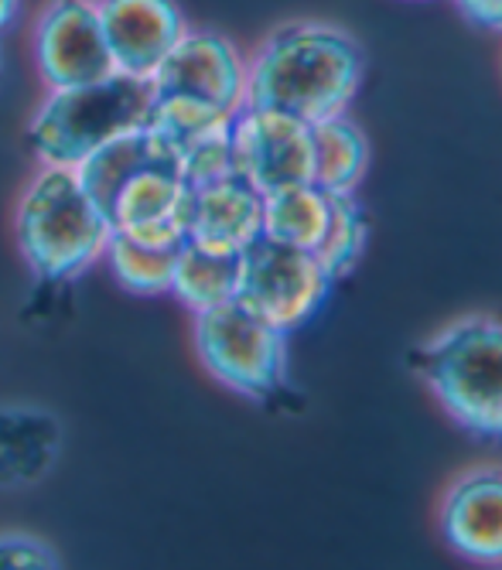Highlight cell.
Wrapping results in <instances>:
<instances>
[{"instance_id": "cell-1", "label": "cell", "mask_w": 502, "mask_h": 570, "mask_svg": "<svg viewBox=\"0 0 502 570\" xmlns=\"http://www.w3.org/2000/svg\"><path fill=\"white\" fill-rule=\"evenodd\" d=\"M366 72V48L348 28L318 18L284 21L246 48V107L318 124L353 114Z\"/></svg>"}, {"instance_id": "cell-2", "label": "cell", "mask_w": 502, "mask_h": 570, "mask_svg": "<svg viewBox=\"0 0 502 570\" xmlns=\"http://www.w3.org/2000/svg\"><path fill=\"white\" fill-rule=\"evenodd\" d=\"M14 246L24 267L48 281L69 284L99 267L114 236L104 213L76 168L35 165L14 202Z\"/></svg>"}, {"instance_id": "cell-3", "label": "cell", "mask_w": 502, "mask_h": 570, "mask_svg": "<svg viewBox=\"0 0 502 570\" xmlns=\"http://www.w3.org/2000/svg\"><path fill=\"white\" fill-rule=\"evenodd\" d=\"M411 370L459 431L502 444V315L472 311L444 322L414 348Z\"/></svg>"}, {"instance_id": "cell-4", "label": "cell", "mask_w": 502, "mask_h": 570, "mask_svg": "<svg viewBox=\"0 0 502 570\" xmlns=\"http://www.w3.org/2000/svg\"><path fill=\"white\" fill-rule=\"evenodd\" d=\"M150 110V82L110 72L107 79L45 89L28 117V147L35 165L79 168L110 140L140 130Z\"/></svg>"}, {"instance_id": "cell-5", "label": "cell", "mask_w": 502, "mask_h": 570, "mask_svg": "<svg viewBox=\"0 0 502 570\" xmlns=\"http://www.w3.org/2000/svg\"><path fill=\"white\" fill-rule=\"evenodd\" d=\"M191 348L213 383L246 400H270L291 376V335L239 301L191 315Z\"/></svg>"}, {"instance_id": "cell-6", "label": "cell", "mask_w": 502, "mask_h": 570, "mask_svg": "<svg viewBox=\"0 0 502 570\" xmlns=\"http://www.w3.org/2000/svg\"><path fill=\"white\" fill-rule=\"evenodd\" d=\"M332 274L308 249L257 239L246 253H239L236 301L284 335L312 325L332 301Z\"/></svg>"}, {"instance_id": "cell-7", "label": "cell", "mask_w": 502, "mask_h": 570, "mask_svg": "<svg viewBox=\"0 0 502 570\" xmlns=\"http://www.w3.org/2000/svg\"><path fill=\"white\" fill-rule=\"evenodd\" d=\"M28 48L45 89L82 86L114 72L96 0H45L31 21Z\"/></svg>"}, {"instance_id": "cell-8", "label": "cell", "mask_w": 502, "mask_h": 570, "mask_svg": "<svg viewBox=\"0 0 502 570\" xmlns=\"http://www.w3.org/2000/svg\"><path fill=\"white\" fill-rule=\"evenodd\" d=\"M155 96H188L226 114L246 107V48L223 28L188 24L150 76Z\"/></svg>"}, {"instance_id": "cell-9", "label": "cell", "mask_w": 502, "mask_h": 570, "mask_svg": "<svg viewBox=\"0 0 502 570\" xmlns=\"http://www.w3.org/2000/svg\"><path fill=\"white\" fill-rule=\"evenodd\" d=\"M441 543L479 570H502V464L475 461L455 472L434 509Z\"/></svg>"}, {"instance_id": "cell-10", "label": "cell", "mask_w": 502, "mask_h": 570, "mask_svg": "<svg viewBox=\"0 0 502 570\" xmlns=\"http://www.w3.org/2000/svg\"><path fill=\"white\" fill-rule=\"evenodd\" d=\"M233 175L260 195L312 181V124L267 107H243L229 127Z\"/></svg>"}, {"instance_id": "cell-11", "label": "cell", "mask_w": 502, "mask_h": 570, "mask_svg": "<svg viewBox=\"0 0 502 570\" xmlns=\"http://www.w3.org/2000/svg\"><path fill=\"white\" fill-rule=\"evenodd\" d=\"M114 72L144 79L158 72L175 41L191 24L178 0H96Z\"/></svg>"}, {"instance_id": "cell-12", "label": "cell", "mask_w": 502, "mask_h": 570, "mask_svg": "<svg viewBox=\"0 0 502 570\" xmlns=\"http://www.w3.org/2000/svg\"><path fill=\"white\" fill-rule=\"evenodd\" d=\"M188 191L171 165H150L114 195L110 226L144 246L178 249L188 243Z\"/></svg>"}, {"instance_id": "cell-13", "label": "cell", "mask_w": 502, "mask_h": 570, "mask_svg": "<svg viewBox=\"0 0 502 570\" xmlns=\"http://www.w3.org/2000/svg\"><path fill=\"white\" fill-rule=\"evenodd\" d=\"M264 233V195L239 175L188 191V243L219 253H246Z\"/></svg>"}, {"instance_id": "cell-14", "label": "cell", "mask_w": 502, "mask_h": 570, "mask_svg": "<svg viewBox=\"0 0 502 570\" xmlns=\"http://www.w3.org/2000/svg\"><path fill=\"white\" fill-rule=\"evenodd\" d=\"M62 454V424L41 406H0V489L21 492L52 475Z\"/></svg>"}, {"instance_id": "cell-15", "label": "cell", "mask_w": 502, "mask_h": 570, "mask_svg": "<svg viewBox=\"0 0 502 570\" xmlns=\"http://www.w3.org/2000/svg\"><path fill=\"white\" fill-rule=\"evenodd\" d=\"M373 168V140L353 114L312 124V185L332 198H356Z\"/></svg>"}, {"instance_id": "cell-16", "label": "cell", "mask_w": 502, "mask_h": 570, "mask_svg": "<svg viewBox=\"0 0 502 570\" xmlns=\"http://www.w3.org/2000/svg\"><path fill=\"white\" fill-rule=\"evenodd\" d=\"M236 287H239V256L195 243H185L175 253L168 297L178 301L188 315H203V311L236 301Z\"/></svg>"}, {"instance_id": "cell-17", "label": "cell", "mask_w": 502, "mask_h": 570, "mask_svg": "<svg viewBox=\"0 0 502 570\" xmlns=\"http://www.w3.org/2000/svg\"><path fill=\"white\" fill-rule=\"evenodd\" d=\"M150 165H171V168H175L168 147H165L155 134H150L147 127H140V130H130V134L110 140L107 147H99L96 154H89V158H86L76 171H79L86 191H89L99 205H104V213H107V209H110V202H114V195H117L134 175H140V171L150 168ZM175 171H178V168H175Z\"/></svg>"}, {"instance_id": "cell-18", "label": "cell", "mask_w": 502, "mask_h": 570, "mask_svg": "<svg viewBox=\"0 0 502 570\" xmlns=\"http://www.w3.org/2000/svg\"><path fill=\"white\" fill-rule=\"evenodd\" d=\"M332 205H335V198L325 195L312 181L267 191L264 195V233H260V239L315 253L325 229H328Z\"/></svg>"}, {"instance_id": "cell-19", "label": "cell", "mask_w": 502, "mask_h": 570, "mask_svg": "<svg viewBox=\"0 0 502 570\" xmlns=\"http://www.w3.org/2000/svg\"><path fill=\"white\" fill-rule=\"evenodd\" d=\"M236 114H226L209 102H198L188 96H155L150 92V110H147V130L155 134L178 168V161L198 144H209L216 137H226Z\"/></svg>"}, {"instance_id": "cell-20", "label": "cell", "mask_w": 502, "mask_h": 570, "mask_svg": "<svg viewBox=\"0 0 502 570\" xmlns=\"http://www.w3.org/2000/svg\"><path fill=\"white\" fill-rule=\"evenodd\" d=\"M178 249L144 246L137 239H127V236L114 233L110 243H107L104 261H99V267L110 274V281L120 291H127L134 297H168L171 271H175V253Z\"/></svg>"}, {"instance_id": "cell-21", "label": "cell", "mask_w": 502, "mask_h": 570, "mask_svg": "<svg viewBox=\"0 0 502 570\" xmlns=\"http://www.w3.org/2000/svg\"><path fill=\"white\" fill-rule=\"evenodd\" d=\"M370 239H373V223H370V213L360 202V195L356 198H335L328 229H325L315 256L332 274V281L342 284V281L353 277L360 271V264L366 261Z\"/></svg>"}, {"instance_id": "cell-22", "label": "cell", "mask_w": 502, "mask_h": 570, "mask_svg": "<svg viewBox=\"0 0 502 570\" xmlns=\"http://www.w3.org/2000/svg\"><path fill=\"white\" fill-rule=\"evenodd\" d=\"M0 570H62V560L41 537L8 530L0 533Z\"/></svg>"}, {"instance_id": "cell-23", "label": "cell", "mask_w": 502, "mask_h": 570, "mask_svg": "<svg viewBox=\"0 0 502 570\" xmlns=\"http://www.w3.org/2000/svg\"><path fill=\"white\" fill-rule=\"evenodd\" d=\"M451 8H455L472 28L502 38V0H451Z\"/></svg>"}, {"instance_id": "cell-24", "label": "cell", "mask_w": 502, "mask_h": 570, "mask_svg": "<svg viewBox=\"0 0 502 570\" xmlns=\"http://www.w3.org/2000/svg\"><path fill=\"white\" fill-rule=\"evenodd\" d=\"M24 14V0H0V38H4Z\"/></svg>"}, {"instance_id": "cell-25", "label": "cell", "mask_w": 502, "mask_h": 570, "mask_svg": "<svg viewBox=\"0 0 502 570\" xmlns=\"http://www.w3.org/2000/svg\"><path fill=\"white\" fill-rule=\"evenodd\" d=\"M0 69H4V48H0Z\"/></svg>"}, {"instance_id": "cell-26", "label": "cell", "mask_w": 502, "mask_h": 570, "mask_svg": "<svg viewBox=\"0 0 502 570\" xmlns=\"http://www.w3.org/2000/svg\"><path fill=\"white\" fill-rule=\"evenodd\" d=\"M411 4H427V0H411Z\"/></svg>"}]
</instances>
